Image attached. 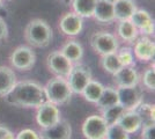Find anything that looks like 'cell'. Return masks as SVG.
Returning <instances> with one entry per match:
<instances>
[{
	"label": "cell",
	"mask_w": 155,
	"mask_h": 139,
	"mask_svg": "<svg viewBox=\"0 0 155 139\" xmlns=\"http://www.w3.org/2000/svg\"><path fill=\"white\" fill-rule=\"evenodd\" d=\"M7 103L21 108L37 109L44 101L45 94L43 86L35 81H19L12 91L4 96Z\"/></svg>",
	"instance_id": "obj_1"
},
{
	"label": "cell",
	"mask_w": 155,
	"mask_h": 139,
	"mask_svg": "<svg viewBox=\"0 0 155 139\" xmlns=\"http://www.w3.org/2000/svg\"><path fill=\"white\" fill-rule=\"evenodd\" d=\"M25 40L32 48L43 49L50 45L53 31L50 25L43 19H32L25 28Z\"/></svg>",
	"instance_id": "obj_2"
},
{
	"label": "cell",
	"mask_w": 155,
	"mask_h": 139,
	"mask_svg": "<svg viewBox=\"0 0 155 139\" xmlns=\"http://www.w3.org/2000/svg\"><path fill=\"white\" fill-rule=\"evenodd\" d=\"M43 89L46 101H50L58 107L67 103L73 95L67 79L61 77H54L50 79L45 86H43Z\"/></svg>",
	"instance_id": "obj_3"
},
{
	"label": "cell",
	"mask_w": 155,
	"mask_h": 139,
	"mask_svg": "<svg viewBox=\"0 0 155 139\" xmlns=\"http://www.w3.org/2000/svg\"><path fill=\"white\" fill-rule=\"evenodd\" d=\"M91 45L95 52L98 53L100 56H104L117 52L119 48V40L115 34L107 30H101L91 35Z\"/></svg>",
	"instance_id": "obj_4"
},
{
	"label": "cell",
	"mask_w": 155,
	"mask_h": 139,
	"mask_svg": "<svg viewBox=\"0 0 155 139\" xmlns=\"http://www.w3.org/2000/svg\"><path fill=\"white\" fill-rule=\"evenodd\" d=\"M11 64L15 70L19 71H29L36 63V53L29 45H20L14 49L11 57Z\"/></svg>",
	"instance_id": "obj_5"
},
{
	"label": "cell",
	"mask_w": 155,
	"mask_h": 139,
	"mask_svg": "<svg viewBox=\"0 0 155 139\" xmlns=\"http://www.w3.org/2000/svg\"><path fill=\"white\" fill-rule=\"evenodd\" d=\"M93 79L91 70L84 64H74L71 73L67 77L68 85L73 94H81L87 84Z\"/></svg>",
	"instance_id": "obj_6"
},
{
	"label": "cell",
	"mask_w": 155,
	"mask_h": 139,
	"mask_svg": "<svg viewBox=\"0 0 155 139\" xmlns=\"http://www.w3.org/2000/svg\"><path fill=\"white\" fill-rule=\"evenodd\" d=\"M108 124L101 115H91L82 123V134L86 139H105Z\"/></svg>",
	"instance_id": "obj_7"
},
{
	"label": "cell",
	"mask_w": 155,
	"mask_h": 139,
	"mask_svg": "<svg viewBox=\"0 0 155 139\" xmlns=\"http://www.w3.org/2000/svg\"><path fill=\"white\" fill-rule=\"evenodd\" d=\"M73 65L74 64L67 59L60 52V50L52 51L46 57V66L52 74H54V77H61L67 79L68 74L73 68Z\"/></svg>",
	"instance_id": "obj_8"
},
{
	"label": "cell",
	"mask_w": 155,
	"mask_h": 139,
	"mask_svg": "<svg viewBox=\"0 0 155 139\" xmlns=\"http://www.w3.org/2000/svg\"><path fill=\"white\" fill-rule=\"evenodd\" d=\"M118 103L125 110H137V108L143 102V95L138 86L117 87Z\"/></svg>",
	"instance_id": "obj_9"
},
{
	"label": "cell",
	"mask_w": 155,
	"mask_h": 139,
	"mask_svg": "<svg viewBox=\"0 0 155 139\" xmlns=\"http://www.w3.org/2000/svg\"><path fill=\"white\" fill-rule=\"evenodd\" d=\"M60 117V110L57 104L50 101H44L41 106L36 109V123L41 129L49 127L57 123Z\"/></svg>",
	"instance_id": "obj_10"
},
{
	"label": "cell",
	"mask_w": 155,
	"mask_h": 139,
	"mask_svg": "<svg viewBox=\"0 0 155 139\" xmlns=\"http://www.w3.org/2000/svg\"><path fill=\"white\" fill-rule=\"evenodd\" d=\"M132 51L134 58L141 63H150L154 60L155 43L152 37L148 36H139L133 43Z\"/></svg>",
	"instance_id": "obj_11"
},
{
	"label": "cell",
	"mask_w": 155,
	"mask_h": 139,
	"mask_svg": "<svg viewBox=\"0 0 155 139\" xmlns=\"http://www.w3.org/2000/svg\"><path fill=\"white\" fill-rule=\"evenodd\" d=\"M58 28L60 33H63L65 36L75 37L80 35L84 29V19L79 16L77 13H74L73 11L67 12L60 18Z\"/></svg>",
	"instance_id": "obj_12"
},
{
	"label": "cell",
	"mask_w": 155,
	"mask_h": 139,
	"mask_svg": "<svg viewBox=\"0 0 155 139\" xmlns=\"http://www.w3.org/2000/svg\"><path fill=\"white\" fill-rule=\"evenodd\" d=\"M38 133L41 139H71L72 126L67 119L60 118L53 125L41 129Z\"/></svg>",
	"instance_id": "obj_13"
},
{
	"label": "cell",
	"mask_w": 155,
	"mask_h": 139,
	"mask_svg": "<svg viewBox=\"0 0 155 139\" xmlns=\"http://www.w3.org/2000/svg\"><path fill=\"white\" fill-rule=\"evenodd\" d=\"M130 21L136 26V28L139 31V35L148 36V37L154 35V20H153L150 13L147 11L137 8V11L131 16Z\"/></svg>",
	"instance_id": "obj_14"
},
{
	"label": "cell",
	"mask_w": 155,
	"mask_h": 139,
	"mask_svg": "<svg viewBox=\"0 0 155 139\" xmlns=\"http://www.w3.org/2000/svg\"><path fill=\"white\" fill-rule=\"evenodd\" d=\"M114 81L117 87H131L138 86L140 82V75L133 66H122V68L114 75Z\"/></svg>",
	"instance_id": "obj_15"
},
{
	"label": "cell",
	"mask_w": 155,
	"mask_h": 139,
	"mask_svg": "<svg viewBox=\"0 0 155 139\" xmlns=\"http://www.w3.org/2000/svg\"><path fill=\"white\" fill-rule=\"evenodd\" d=\"M93 18L95 19L96 22L101 23V25L114 23L116 21L115 13H114V4L105 1V0H97Z\"/></svg>",
	"instance_id": "obj_16"
},
{
	"label": "cell",
	"mask_w": 155,
	"mask_h": 139,
	"mask_svg": "<svg viewBox=\"0 0 155 139\" xmlns=\"http://www.w3.org/2000/svg\"><path fill=\"white\" fill-rule=\"evenodd\" d=\"M117 123L129 134H133L141 129L142 118L137 110H125Z\"/></svg>",
	"instance_id": "obj_17"
},
{
	"label": "cell",
	"mask_w": 155,
	"mask_h": 139,
	"mask_svg": "<svg viewBox=\"0 0 155 139\" xmlns=\"http://www.w3.org/2000/svg\"><path fill=\"white\" fill-rule=\"evenodd\" d=\"M116 36L118 40L123 41L125 43L132 44L134 41L140 36L136 26L130 20L117 21Z\"/></svg>",
	"instance_id": "obj_18"
},
{
	"label": "cell",
	"mask_w": 155,
	"mask_h": 139,
	"mask_svg": "<svg viewBox=\"0 0 155 139\" xmlns=\"http://www.w3.org/2000/svg\"><path fill=\"white\" fill-rule=\"evenodd\" d=\"M137 4L134 0H116L114 2V13L116 21L130 20L137 11Z\"/></svg>",
	"instance_id": "obj_19"
},
{
	"label": "cell",
	"mask_w": 155,
	"mask_h": 139,
	"mask_svg": "<svg viewBox=\"0 0 155 139\" xmlns=\"http://www.w3.org/2000/svg\"><path fill=\"white\" fill-rule=\"evenodd\" d=\"M60 52L73 64H78L84 57V46L77 40H70L61 46Z\"/></svg>",
	"instance_id": "obj_20"
},
{
	"label": "cell",
	"mask_w": 155,
	"mask_h": 139,
	"mask_svg": "<svg viewBox=\"0 0 155 139\" xmlns=\"http://www.w3.org/2000/svg\"><path fill=\"white\" fill-rule=\"evenodd\" d=\"M18 82L16 74L11 67L1 65L0 66V96H5L12 91L14 85Z\"/></svg>",
	"instance_id": "obj_21"
},
{
	"label": "cell",
	"mask_w": 155,
	"mask_h": 139,
	"mask_svg": "<svg viewBox=\"0 0 155 139\" xmlns=\"http://www.w3.org/2000/svg\"><path fill=\"white\" fill-rule=\"evenodd\" d=\"M96 2L97 0H72L70 6L72 7V11L82 19H89L93 18Z\"/></svg>",
	"instance_id": "obj_22"
},
{
	"label": "cell",
	"mask_w": 155,
	"mask_h": 139,
	"mask_svg": "<svg viewBox=\"0 0 155 139\" xmlns=\"http://www.w3.org/2000/svg\"><path fill=\"white\" fill-rule=\"evenodd\" d=\"M96 107L98 110H104L109 107H112L115 104H118V94H117V88H114V87H105L104 86V89L100 99L97 101Z\"/></svg>",
	"instance_id": "obj_23"
},
{
	"label": "cell",
	"mask_w": 155,
	"mask_h": 139,
	"mask_svg": "<svg viewBox=\"0 0 155 139\" xmlns=\"http://www.w3.org/2000/svg\"><path fill=\"white\" fill-rule=\"evenodd\" d=\"M104 86L100 82V81H96V80H93L91 79L87 86L84 88V91L81 93V95L84 98L86 101L91 102V103H96L101 94L103 92Z\"/></svg>",
	"instance_id": "obj_24"
},
{
	"label": "cell",
	"mask_w": 155,
	"mask_h": 139,
	"mask_svg": "<svg viewBox=\"0 0 155 139\" xmlns=\"http://www.w3.org/2000/svg\"><path fill=\"white\" fill-rule=\"evenodd\" d=\"M100 63H101V67L111 75H114L116 72H118L123 66L116 52L101 56V61Z\"/></svg>",
	"instance_id": "obj_25"
},
{
	"label": "cell",
	"mask_w": 155,
	"mask_h": 139,
	"mask_svg": "<svg viewBox=\"0 0 155 139\" xmlns=\"http://www.w3.org/2000/svg\"><path fill=\"white\" fill-rule=\"evenodd\" d=\"M124 113H125V109L118 103V104H115V106L109 107V108L102 110V111H101V116H102L104 118V121L107 122V124L110 125V124L117 123L118 119L120 118V116H122Z\"/></svg>",
	"instance_id": "obj_26"
},
{
	"label": "cell",
	"mask_w": 155,
	"mask_h": 139,
	"mask_svg": "<svg viewBox=\"0 0 155 139\" xmlns=\"http://www.w3.org/2000/svg\"><path fill=\"white\" fill-rule=\"evenodd\" d=\"M116 53L123 66H133L134 65L136 58H134V55L132 51V48H130V46H122L120 48L119 46Z\"/></svg>",
	"instance_id": "obj_27"
},
{
	"label": "cell",
	"mask_w": 155,
	"mask_h": 139,
	"mask_svg": "<svg viewBox=\"0 0 155 139\" xmlns=\"http://www.w3.org/2000/svg\"><path fill=\"white\" fill-rule=\"evenodd\" d=\"M105 139H130V134L118 123L108 125Z\"/></svg>",
	"instance_id": "obj_28"
},
{
	"label": "cell",
	"mask_w": 155,
	"mask_h": 139,
	"mask_svg": "<svg viewBox=\"0 0 155 139\" xmlns=\"http://www.w3.org/2000/svg\"><path fill=\"white\" fill-rule=\"evenodd\" d=\"M137 111L139 113V115L142 118V124L146 123H153L154 122V113L155 109L153 104L149 103H143L142 102L140 106L137 108Z\"/></svg>",
	"instance_id": "obj_29"
},
{
	"label": "cell",
	"mask_w": 155,
	"mask_h": 139,
	"mask_svg": "<svg viewBox=\"0 0 155 139\" xmlns=\"http://www.w3.org/2000/svg\"><path fill=\"white\" fill-rule=\"evenodd\" d=\"M142 84L145 88L148 91H154L155 89V70L154 67H148L143 75H142Z\"/></svg>",
	"instance_id": "obj_30"
},
{
	"label": "cell",
	"mask_w": 155,
	"mask_h": 139,
	"mask_svg": "<svg viewBox=\"0 0 155 139\" xmlns=\"http://www.w3.org/2000/svg\"><path fill=\"white\" fill-rule=\"evenodd\" d=\"M15 139H41L39 133L30 127H26L20 130L19 132L15 134Z\"/></svg>",
	"instance_id": "obj_31"
},
{
	"label": "cell",
	"mask_w": 155,
	"mask_h": 139,
	"mask_svg": "<svg viewBox=\"0 0 155 139\" xmlns=\"http://www.w3.org/2000/svg\"><path fill=\"white\" fill-rule=\"evenodd\" d=\"M141 139H155V123H146L141 126Z\"/></svg>",
	"instance_id": "obj_32"
},
{
	"label": "cell",
	"mask_w": 155,
	"mask_h": 139,
	"mask_svg": "<svg viewBox=\"0 0 155 139\" xmlns=\"http://www.w3.org/2000/svg\"><path fill=\"white\" fill-rule=\"evenodd\" d=\"M7 37H8V27L6 21L0 16V41L6 40Z\"/></svg>",
	"instance_id": "obj_33"
},
{
	"label": "cell",
	"mask_w": 155,
	"mask_h": 139,
	"mask_svg": "<svg viewBox=\"0 0 155 139\" xmlns=\"http://www.w3.org/2000/svg\"><path fill=\"white\" fill-rule=\"evenodd\" d=\"M4 139H15V134H14V133L11 131V132L8 133V134H7V136Z\"/></svg>",
	"instance_id": "obj_34"
},
{
	"label": "cell",
	"mask_w": 155,
	"mask_h": 139,
	"mask_svg": "<svg viewBox=\"0 0 155 139\" xmlns=\"http://www.w3.org/2000/svg\"><path fill=\"white\" fill-rule=\"evenodd\" d=\"M63 4H64L65 6H70L71 5V2H72V0H60Z\"/></svg>",
	"instance_id": "obj_35"
},
{
	"label": "cell",
	"mask_w": 155,
	"mask_h": 139,
	"mask_svg": "<svg viewBox=\"0 0 155 139\" xmlns=\"http://www.w3.org/2000/svg\"><path fill=\"white\" fill-rule=\"evenodd\" d=\"M4 7V0H0V9Z\"/></svg>",
	"instance_id": "obj_36"
},
{
	"label": "cell",
	"mask_w": 155,
	"mask_h": 139,
	"mask_svg": "<svg viewBox=\"0 0 155 139\" xmlns=\"http://www.w3.org/2000/svg\"><path fill=\"white\" fill-rule=\"evenodd\" d=\"M105 1H109V2H111V4H114L116 0H105Z\"/></svg>",
	"instance_id": "obj_37"
},
{
	"label": "cell",
	"mask_w": 155,
	"mask_h": 139,
	"mask_svg": "<svg viewBox=\"0 0 155 139\" xmlns=\"http://www.w3.org/2000/svg\"><path fill=\"white\" fill-rule=\"evenodd\" d=\"M4 1H12V0H4Z\"/></svg>",
	"instance_id": "obj_38"
}]
</instances>
